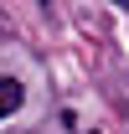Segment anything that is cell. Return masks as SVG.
I'll list each match as a JSON object with an SVG mask.
<instances>
[{
	"label": "cell",
	"instance_id": "obj_2",
	"mask_svg": "<svg viewBox=\"0 0 129 134\" xmlns=\"http://www.w3.org/2000/svg\"><path fill=\"white\" fill-rule=\"evenodd\" d=\"M114 5H129V0H114Z\"/></svg>",
	"mask_w": 129,
	"mask_h": 134
},
{
	"label": "cell",
	"instance_id": "obj_3",
	"mask_svg": "<svg viewBox=\"0 0 129 134\" xmlns=\"http://www.w3.org/2000/svg\"><path fill=\"white\" fill-rule=\"evenodd\" d=\"M41 5H52V0H41Z\"/></svg>",
	"mask_w": 129,
	"mask_h": 134
},
{
	"label": "cell",
	"instance_id": "obj_1",
	"mask_svg": "<svg viewBox=\"0 0 129 134\" xmlns=\"http://www.w3.org/2000/svg\"><path fill=\"white\" fill-rule=\"evenodd\" d=\"M21 103H26V88H21L16 77H0V119H10Z\"/></svg>",
	"mask_w": 129,
	"mask_h": 134
}]
</instances>
